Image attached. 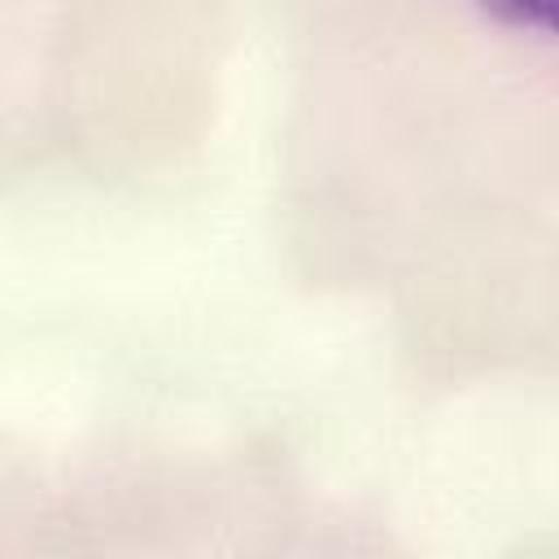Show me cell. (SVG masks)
Listing matches in <instances>:
<instances>
[{
	"instance_id": "1",
	"label": "cell",
	"mask_w": 559,
	"mask_h": 559,
	"mask_svg": "<svg viewBox=\"0 0 559 559\" xmlns=\"http://www.w3.org/2000/svg\"><path fill=\"white\" fill-rule=\"evenodd\" d=\"M493 22H511V26H528L542 31L550 39H559V0H520V4H502L489 9Z\"/></svg>"
}]
</instances>
